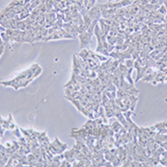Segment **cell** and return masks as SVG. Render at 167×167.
Instances as JSON below:
<instances>
[{"label": "cell", "instance_id": "obj_1", "mask_svg": "<svg viewBox=\"0 0 167 167\" xmlns=\"http://www.w3.org/2000/svg\"><path fill=\"white\" fill-rule=\"evenodd\" d=\"M71 137L75 140H81L86 141V138L88 137V133L85 128H73L71 132Z\"/></svg>", "mask_w": 167, "mask_h": 167}, {"label": "cell", "instance_id": "obj_2", "mask_svg": "<svg viewBox=\"0 0 167 167\" xmlns=\"http://www.w3.org/2000/svg\"><path fill=\"white\" fill-rule=\"evenodd\" d=\"M78 37H79V39H80V45H81L82 49L87 48V46L91 42L92 35L91 33H89V32H84V33H80Z\"/></svg>", "mask_w": 167, "mask_h": 167}, {"label": "cell", "instance_id": "obj_3", "mask_svg": "<svg viewBox=\"0 0 167 167\" xmlns=\"http://www.w3.org/2000/svg\"><path fill=\"white\" fill-rule=\"evenodd\" d=\"M88 15L92 21H94V20L99 21V19H101V9L97 6V4H96L94 7L88 10Z\"/></svg>", "mask_w": 167, "mask_h": 167}, {"label": "cell", "instance_id": "obj_4", "mask_svg": "<svg viewBox=\"0 0 167 167\" xmlns=\"http://www.w3.org/2000/svg\"><path fill=\"white\" fill-rule=\"evenodd\" d=\"M53 146H55L56 150H57V155H60V153H63L66 150H68V145L67 143H63L59 141L58 138H55L54 141L52 142Z\"/></svg>", "mask_w": 167, "mask_h": 167}, {"label": "cell", "instance_id": "obj_5", "mask_svg": "<svg viewBox=\"0 0 167 167\" xmlns=\"http://www.w3.org/2000/svg\"><path fill=\"white\" fill-rule=\"evenodd\" d=\"M99 28H100V30H101L102 33H104L105 35H107L109 33V30H110V26L108 24H106L104 21H103V19H99Z\"/></svg>", "mask_w": 167, "mask_h": 167}, {"label": "cell", "instance_id": "obj_6", "mask_svg": "<svg viewBox=\"0 0 167 167\" xmlns=\"http://www.w3.org/2000/svg\"><path fill=\"white\" fill-rule=\"evenodd\" d=\"M77 56H79L80 58H82L85 62H87V61L89 60V50L87 49V48H84V49H82V51L78 54H76Z\"/></svg>", "mask_w": 167, "mask_h": 167}, {"label": "cell", "instance_id": "obj_7", "mask_svg": "<svg viewBox=\"0 0 167 167\" xmlns=\"http://www.w3.org/2000/svg\"><path fill=\"white\" fill-rule=\"evenodd\" d=\"M156 72L157 71H153L152 73L146 74V75L143 77V82H152L156 76Z\"/></svg>", "mask_w": 167, "mask_h": 167}, {"label": "cell", "instance_id": "obj_8", "mask_svg": "<svg viewBox=\"0 0 167 167\" xmlns=\"http://www.w3.org/2000/svg\"><path fill=\"white\" fill-rule=\"evenodd\" d=\"M94 127H96V123H94V119H89L85 124L83 125V128H85L87 131L89 130V129H92Z\"/></svg>", "mask_w": 167, "mask_h": 167}, {"label": "cell", "instance_id": "obj_9", "mask_svg": "<svg viewBox=\"0 0 167 167\" xmlns=\"http://www.w3.org/2000/svg\"><path fill=\"white\" fill-rule=\"evenodd\" d=\"M110 128H111L115 133H117V132H119V130L122 128V124L118 121V120H115V121L110 125Z\"/></svg>", "mask_w": 167, "mask_h": 167}, {"label": "cell", "instance_id": "obj_10", "mask_svg": "<svg viewBox=\"0 0 167 167\" xmlns=\"http://www.w3.org/2000/svg\"><path fill=\"white\" fill-rule=\"evenodd\" d=\"M30 14V10L29 9H25L24 7H23V11L19 14V17H20V20H26L28 19Z\"/></svg>", "mask_w": 167, "mask_h": 167}, {"label": "cell", "instance_id": "obj_11", "mask_svg": "<svg viewBox=\"0 0 167 167\" xmlns=\"http://www.w3.org/2000/svg\"><path fill=\"white\" fill-rule=\"evenodd\" d=\"M12 121H13L12 115H11V114H9L8 119H6V120H4V121H3V124H2V127H3L5 130H9V128H10V124H11V122H12Z\"/></svg>", "mask_w": 167, "mask_h": 167}, {"label": "cell", "instance_id": "obj_12", "mask_svg": "<svg viewBox=\"0 0 167 167\" xmlns=\"http://www.w3.org/2000/svg\"><path fill=\"white\" fill-rule=\"evenodd\" d=\"M117 39H118V37H116V35H106L107 42L110 43V44H112V45L116 44V43H117Z\"/></svg>", "mask_w": 167, "mask_h": 167}, {"label": "cell", "instance_id": "obj_13", "mask_svg": "<svg viewBox=\"0 0 167 167\" xmlns=\"http://www.w3.org/2000/svg\"><path fill=\"white\" fill-rule=\"evenodd\" d=\"M24 1L23 0H13L10 2V4L8 6L10 7H18V6H24Z\"/></svg>", "mask_w": 167, "mask_h": 167}, {"label": "cell", "instance_id": "obj_14", "mask_svg": "<svg viewBox=\"0 0 167 167\" xmlns=\"http://www.w3.org/2000/svg\"><path fill=\"white\" fill-rule=\"evenodd\" d=\"M134 61H135V60L132 59V58L126 59V60H124V64L128 69H133V70H134Z\"/></svg>", "mask_w": 167, "mask_h": 167}, {"label": "cell", "instance_id": "obj_15", "mask_svg": "<svg viewBox=\"0 0 167 167\" xmlns=\"http://www.w3.org/2000/svg\"><path fill=\"white\" fill-rule=\"evenodd\" d=\"M157 12L159 13V14L163 15V16L167 15V9H166V7L164 6V5H161V6L159 7V8L157 9Z\"/></svg>", "mask_w": 167, "mask_h": 167}, {"label": "cell", "instance_id": "obj_16", "mask_svg": "<svg viewBox=\"0 0 167 167\" xmlns=\"http://www.w3.org/2000/svg\"><path fill=\"white\" fill-rule=\"evenodd\" d=\"M112 165L113 166H122V160L117 156V157L112 161Z\"/></svg>", "mask_w": 167, "mask_h": 167}, {"label": "cell", "instance_id": "obj_17", "mask_svg": "<svg viewBox=\"0 0 167 167\" xmlns=\"http://www.w3.org/2000/svg\"><path fill=\"white\" fill-rule=\"evenodd\" d=\"M12 132H13V134H14V135L16 136L17 138H21V131H20V128L18 127V126H17L16 128H15L14 130H12Z\"/></svg>", "mask_w": 167, "mask_h": 167}, {"label": "cell", "instance_id": "obj_18", "mask_svg": "<svg viewBox=\"0 0 167 167\" xmlns=\"http://www.w3.org/2000/svg\"><path fill=\"white\" fill-rule=\"evenodd\" d=\"M159 164H162L163 166H167V155L166 156H160Z\"/></svg>", "mask_w": 167, "mask_h": 167}, {"label": "cell", "instance_id": "obj_19", "mask_svg": "<svg viewBox=\"0 0 167 167\" xmlns=\"http://www.w3.org/2000/svg\"><path fill=\"white\" fill-rule=\"evenodd\" d=\"M61 166H64V167H70L72 166V163L71 162H69L67 159L64 158L63 160H61Z\"/></svg>", "mask_w": 167, "mask_h": 167}, {"label": "cell", "instance_id": "obj_20", "mask_svg": "<svg viewBox=\"0 0 167 167\" xmlns=\"http://www.w3.org/2000/svg\"><path fill=\"white\" fill-rule=\"evenodd\" d=\"M42 73V69L40 68V67H38V68L37 69V71L35 72V74H33V79H35V78H37V77L39 76Z\"/></svg>", "mask_w": 167, "mask_h": 167}, {"label": "cell", "instance_id": "obj_21", "mask_svg": "<svg viewBox=\"0 0 167 167\" xmlns=\"http://www.w3.org/2000/svg\"><path fill=\"white\" fill-rule=\"evenodd\" d=\"M96 0H89V4H88V7H87V9L89 10L91 8V7H94V5H96Z\"/></svg>", "mask_w": 167, "mask_h": 167}, {"label": "cell", "instance_id": "obj_22", "mask_svg": "<svg viewBox=\"0 0 167 167\" xmlns=\"http://www.w3.org/2000/svg\"><path fill=\"white\" fill-rule=\"evenodd\" d=\"M12 145H13V148H15L16 150H18L20 148V143L19 142H16V141H13L12 142Z\"/></svg>", "mask_w": 167, "mask_h": 167}, {"label": "cell", "instance_id": "obj_23", "mask_svg": "<svg viewBox=\"0 0 167 167\" xmlns=\"http://www.w3.org/2000/svg\"><path fill=\"white\" fill-rule=\"evenodd\" d=\"M16 127H17V125L15 124V123L12 121V122H11V124H10V128H9V130H11V131H12V130H14Z\"/></svg>", "mask_w": 167, "mask_h": 167}, {"label": "cell", "instance_id": "obj_24", "mask_svg": "<svg viewBox=\"0 0 167 167\" xmlns=\"http://www.w3.org/2000/svg\"><path fill=\"white\" fill-rule=\"evenodd\" d=\"M3 121H4V119H3V118H2L1 116H0V125L3 124Z\"/></svg>", "mask_w": 167, "mask_h": 167}, {"label": "cell", "instance_id": "obj_25", "mask_svg": "<svg viewBox=\"0 0 167 167\" xmlns=\"http://www.w3.org/2000/svg\"><path fill=\"white\" fill-rule=\"evenodd\" d=\"M163 123H164V126H165V127L167 128V121H164Z\"/></svg>", "mask_w": 167, "mask_h": 167}, {"label": "cell", "instance_id": "obj_26", "mask_svg": "<svg viewBox=\"0 0 167 167\" xmlns=\"http://www.w3.org/2000/svg\"><path fill=\"white\" fill-rule=\"evenodd\" d=\"M1 82H2V79H0V85H1Z\"/></svg>", "mask_w": 167, "mask_h": 167}]
</instances>
